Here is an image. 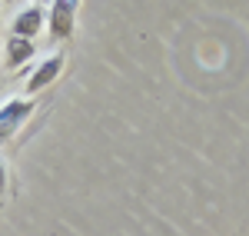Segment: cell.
Masks as SVG:
<instances>
[{
    "instance_id": "obj_2",
    "label": "cell",
    "mask_w": 249,
    "mask_h": 236,
    "mask_svg": "<svg viewBox=\"0 0 249 236\" xmlns=\"http://www.w3.org/2000/svg\"><path fill=\"white\" fill-rule=\"evenodd\" d=\"M73 14H77V3L73 0H57L50 7V17H47V27H50V37L63 40L70 30H73Z\"/></svg>"
},
{
    "instance_id": "obj_4",
    "label": "cell",
    "mask_w": 249,
    "mask_h": 236,
    "mask_svg": "<svg viewBox=\"0 0 249 236\" xmlns=\"http://www.w3.org/2000/svg\"><path fill=\"white\" fill-rule=\"evenodd\" d=\"M60 67H63V57H60V54L40 60V67L30 73V80H27V93H37V90H43V87L50 83V80H57Z\"/></svg>"
},
{
    "instance_id": "obj_1",
    "label": "cell",
    "mask_w": 249,
    "mask_h": 236,
    "mask_svg": "<svg viewBox=\"0 0 249 236\" xmlns=\"http://www.w3.org/2000/svg\"><path fill=\"white\" fill-rule=\"evenodd\" d=\"M34 113V100H7L3 107H0V140H7L10 133H17L20 123H27V117Z\"/></svg>"
},
{
    "instance_id": "obj_5",
    "label": "cell",
    "mask_w": 249,
    "mask_h": 236,
    "mask_svg": "<svg viewBox=\"0 0 249 236\" xmlns=\"http://www.w3.org/2000/svg\"><path fill=\"white\" fill-rule=\"evenodd\" d=\"M34 57V43L30 40H20V37H10L7 40V63L10 67H20Z\"/></svg>"
},
{
    "instance_id": "obj_6",
    "label": "cell",
    "mask_w": 249,
    "mask_h": 236,
    "mask_svg": "<svg viewBox=\"0 0 249 236\" xmlns=\"http://www.w3.org/2000/svg\"><path fill=\"white\" fill-rule=\"evenodd\" d=\"M3 177H7V173H3V163H0V206H3V183H7Z\"/></svg>"
},
{
    "instance_id": "obj_3",
    "label": "cell",
    "mask_w": 249,
    "mask_h": 236,
    "mask_svg": "<svg viewBox=\"0 0 249 236\" xmlns=\"http://www.w3.org/2000/svg\"><path fill=\"white\" fill-rule=\"evenodd\" d=\"M40 27H43V7L30 3V7H27V10H20L17 20H14V37L34 40V37L40 34Z\"/></svg>"
}]
</instances>
